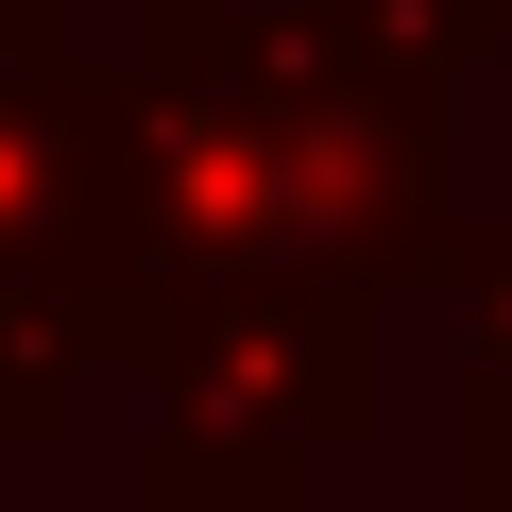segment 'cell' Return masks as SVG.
<instances>
[{"instance_id":"1","label":"cell","mask_w":512,"mask_h":512,"mask_svg":"<svg viewBox=\"0 0 512 512\" xmlns=\"http://www.w3.org/2000/svg\"><path fill=\"white\" fill-rule=\"evenodd\" d=\"M410 0H154L137 188L154 274H393L427 239L444 103Z\"/></svg>"},{"instance_id":"2","label":"cell","mask_w":512,"mask_h":512,"mask_svg":"<svg viewBox=\"0 0 512 512\" xmlns=\"http://www.w3.org/2000/svg\"><path fill=\"white\" fill-rule=\"evenodd\" d=\"M154 291L137 86L69 69L52 0H0V359H103Z\"/></svg>"},{"instance_id":"3","label":"cell","mask_w":512,"mask_h":512,"mask_svg":"<svg viewBox=\"0 0 512 512\" xmlns=\"http://www.w3.org/2000/svg\"><path fill=\"white\" fill-rule=\"evenodd\" d=\"M410 18H444V0H410Z\"/></svg>"},{"instance_id":"4","label":"cell","mask_w":512,"mask_h":512,"mask_svg":"<svg viewBox=\"0 0 512 512\" xmlns=\"http://www.w3.org/2000/svg\"><path fill=\"white\" fill-rule=\"evenodd\" d=\"M478 256H512V239H478Z\"/></svg>"}]
</instances>
